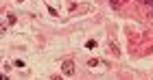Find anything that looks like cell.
Masks as SVG:
<instances>
[{"label":"cell","instance_id":"6da1fadb","mask_svg":"<svg viewBox=\"0 0 153 80\" xmlns=\"http://www.w3.org/2000/svg\"><path fill=\"white\" fill-rule=\"evenodd\" d=\"M61 71H64V76H72V74H74V65H72V61H66L64 65H61Z\"/></svg>","mask_w":153,"mask_h":80},{"label":"cell","instance_id":"7a4b0ae2","mask_svg":"<svg viewBox=\"0 0 153 80\" xmlns=\"http://www.w3.org/2000/svg\"><path fill=\"white\" fill-rule=\"evenodd\" d=\"M112 6H114V9H118V6H120V0H112Z\"/></svg>","mask_w":153,"mask_h":80}]
</instances>
